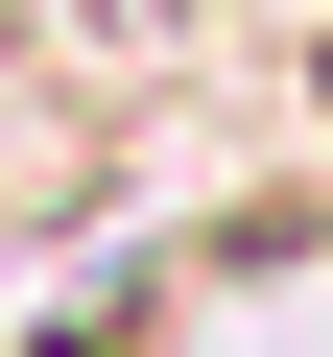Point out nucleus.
Segmentation results:
<instances>
[{
  "label": "nucleus",
  "mask_w": 333,
  "mask_h": 357,
  "mask_svg": "<svg viewBox=\"0 0 333 357\" xmlns=\"http://www.w3.org/2000/svg\"><path fill=\"white\" fill-rule=\"evenodd\" d=\"M48 357H333V215H215V238H166L119 262Z\"/></svg>",
  "instance_id": "nucleus-1"
}]
</instances>
